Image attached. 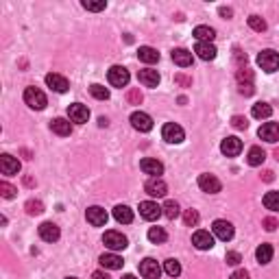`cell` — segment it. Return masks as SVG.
Masks as SVG:
<instances>
[{"mask_svg": "<svg viewBox=\"0 0 279 279\" xmlns=\"http://www.w3.org/2000/svg\"><path fill=\"white\" fill-rule=\"evenodd\" d=\"M231 124H233V129H247V127H249V122H247L245 116H233Z\"/></svg>", "mask_w": 279, "mask_h": 279, "instance_id": "cell-43", "label": "cell"}, {"mask_svg": "<svg viewBox=\"0 0 279 279\" xmlns=\"http://www.w3.org/2000/svg\"><path fill=\"white\" fill-rule=\"evenodd\" d=\"M122 279H137L135 275H122Z\"/></svg>", "mask_w": 279, "mask_h": 279, "instance_id": "cell-49", "label": "cell"}, {"mask_svg": "<svg viewBox=\"0 0 279 279\" xmlns=\"http://www.w3.org/2000/svg\"><path fill=\"white\" fill-rule=\"evenodd\" d=\"M258 65L264 70V72H268V75H273V72L279 70V53H275V50H262V53L258 55Z\"/></svg>", "mask_w": 279, "mask_h": 279, "instance_id": "cell-1", "label": "cell"}, {"mask_svg": "<svg viewBox=\"0 0 279 279\" xmlns=\"http://www.w3.org/2000/svg\"><path fill=\"white\" fill-rule=\"evenodd\" d=\"M129 120H131V127H133L135 131H140V133H149V131L153 129V118L144 112H133Z\"/></svg>", "mask_w": 279, "mask_h": 279, "instance_id": "cell-9", "label": "cell"}, {"mask_svg": "<svg viewBox=\"0 0 279 279\" xmlns=\"http://www.w3.org/2000/svg\"><path fill=\"white\" fill-rule=\"evenodd\" d=\"M0 170H3V175H18L20 172V161H18V157H13V155H5L0 157Z\"/></svg>", "mask_w": 279, "mask_h": 279, "instance_id": "cell-21", "label": "cell"}, {"mask_svg": "<svg viewBox=\"0 0 279 279\" xmlns=\"http://www.w3.org/2000/svg\"><path fill=\"white\" fill-rule=\"evenodd\" d=\"M144 190H146V194H149V196H153V199H159V196L168 194V186H166V181L161 177H151L149 181L144 183Z\"/></svg>", "mask_w": 279, "mask_h": 279, "instance_id": "cell-8", "label": "cell"}, {"mask_svg": "<svg viewBox=\"0 0 279 279\" xmlns=\"http://www.w3.org/2000/svg\"><path fill=\"white\" fill-rule=\"evenodd\" d=\"M264 207L270 212H279V192L277 190H270V192L264 194Z\"/></svg>", "mask_w": 279, "mask_h": 279, "instance_id": "cell-33", "label": "cell"}, {"mask_svg": "<svg viewBox=\"0 0 279 279\" xmlns=\"http://www.w3.org/2000/svg\"><path fill=\"white\" fill-rule=\"evenodd\" d=\"M107 79H109V83H112L114 87H120V90H122V87H127L131 75H129V70L124 68V65H112L109 72H107Z\"/></svg>", "mask_w": 279, "mask_h": 279, "instance_id": "cell-4", "label": "cell"}, {"mask_svg": "<svg viewBox=\"0 0 279 279\" xmlns=\"http://www.w3.org/2000/svg\"><path fill=\"white\" fill-rule=\"evenodd\" d=\"M98 262H100V266L107 268V270H118V268H122V264H124L120 255H116V253H102L98 258Z\"/></svg>", "mask_w": 279, "mask_h": 279, "instance_id": "cell-23", "label": "cell"}, {"mask_svg": "<svg viewBox=\"0 0 279 279\" xmlns=\"http://www.w3.org/2000/svg\"><path fill=\"white\" fill-rule=\"evenodd\" d=\"M129 100H131V102H140V100H142V94H140L137 90L129 92Z\"/></svg>", "mask_w": 279, "mask_h": 279, "instance_id": "cell-46", "label": "cell"}, {"mask_svg": "<svg viewBox=\"0 0 279 279\" xmlns=\"http://www.w3.org/2000/svg\"><path fill=\"white\" fill-rule=\"evenodd\" d=\"M164 273H166L168 277H179V275H181V264H179V260L168 258V260L164 262Z\"/></svg>", "mask_w": 279, "mask_h": 279, "instance_id": "cell-35", "label": "cell"}, {"mask_svg": "<svg viewBox=\"0 0 279 279\" xmlns=\"http://www.w3.org/2000/svg\"><path fill=\"white\" fill-rule=\"evenodd\" d=\"M258 135L264 142H270V144L279 142V122H264L258 131Z\"/></svg>", "mask_w": 279, "mask_h": 279, "instance_id": "cell-16", "label": "cell"}, {"mask_svg": "<svg viewBox=\"0 0 279 279\" xmlns=\"http://www.w3.org/2000/svg\"><path fill=\"white\" fill-rule=\"evenodd\" d=\"M266 159V153L262 151V146H251L247 153V164L249 166H262Z\"/></svg>", "mask_w": 279, "mask_h": 279, "instance_id": "cell-28", "label": "cell"}, {"mask_svg": "<svg viewBox=\"0 0 279 279\" xmlns=\"http://www.w3.org/2000/svg\"><path fill=\"white\" fill-rule=\"evenodd\" d=\"M172 61L179 65V68H190L192 65V53L186 48H175L172 50Z\"/></svg>", "mask_w": 279, "mask_h": 279, "instance_id": "cell-24", "label": "cell"}, {"mask_svg": "<svg viewBox=\"0 0 279 279\" xmlns=\"http://www.w3.org/2000/svg\"><path fill=\"white\" fill-rule=\"evenodd\" d=\"M102 245H105L109 251L116 253V251H124L129 245L127 236H122L120 231H105V236H102Z\"/></svg>", "mask_w": 279, "mask_h": 279, "instance_id": "cell-2", "label": "cell"}, {"mask_svg": "<svg viewBox=\"0 0 279 279\" xmlns=\"http://www.w3.org/2000/svg\"><path fill=\"white\" fill-rule=\"evenodd\" d=\"M137 59L144 63H157L159 61V53L151 46H140L137 48Z\"/></svg>", "mask_w": 279, "mask_h": 279, "instance_id": "cell-29", "label": "cell"}, {"mask_svg": "<svg viewBox=\"0 0 279 279\" xmlns=\"http://www.w3.org/2000/svg\"><path fill=\"white\" fill-rule=\"evenodd\" d=\"M107 7V3H90V0H83V9L87 11H102Z\"/></svg>", "mask_w": 279, "mask_h": 279, "instance_id": "cell-42", "label": "cell"}, {"mask_svg": "<svg viewBox=\"0 0 279 279\" xmlns=\"http://www.w3.org/2000/svg\"><path fill=\"white\" fill-rule=\"evenodd\" d=\"M229 279H249V273H247V270H242V268H238V270H233Z\"/></svg>", "mask_w": 279, "mask_h": 279, "instance_id": "cell-44", "label": "cell"}, {"mask_svg": "<svg viewBox=\"0 0 279 279\" xmlns=\"http://www.w3.org/2000/svg\"><path fill=\"white\" fill-rule=\"evenodd\" d=\"M270 114H273V107L268 105V102H255L253 109H251V116L258 120H266L270 118Z\"/></svg>", "mask_w": 279, "mask_h": 279, "instance_id": "cell-30", "label": "cell"}, {"mask_svg": "<svg viewBox=\"0 0 279 279\" xmlns=\"http://www.w3.org/2000/svg\"><path fill=\"white\" fill-rule=\"evenodd\" d=\"M225 262L229 264V266H238V264L242 262V255H240L238 251H227V255H225Z\"/></svg>", "mask_w": 279, "mask_h": 279, "instance_id": "cell-40", "label": "cell"}, {"mask_svg": "<svg viewBox=\"0 0 279 279\" xmlns=\"http://www.w3.org/2000/svg\"><path fill=\"white\" fill-rule=\"evenodd\" d=\"M137 79H140V83H142L144 87H157V85H159V81H161L159 72H157V70H153V68H144V70H140Z\"/></svg>", "mask_w": 279, "mask_h": 279, "instance_id": "cell-20", "label": "cell"}, {"mask_svg": "<svg viewBox=\"0 0 279 279\" xmlns=\"http://www.w3.org/2000/svg\"><path fill=\"white\" fill-rule=\"evenodd\" d=\"M65 279H77V277H65Z\"/></svg>", "mask_w": 279, "mask_h": 279, "instance_id": "cell-50", "label": "cell"}, {"mask_svg": "<svg viewBox=\"0 0 279 279\" xmlns=\"http://www.w3.org/2000/svg\"><path fill=\"white\" fill-rule=\"evenodd\" d=\"M255 260H258L260 264H268L270 260H273V247H270V245H260L258 249H255Z\"/></svg>", "mask_w": 279, "mask_h": 279, "instance_id": "cell-31", "label": "cell"}, {"mask_svg": "<svg viewBox=\"0 0 279 279\" xmlns=\"http://www.w3.org/2000/svg\"><path fill=\"white\" fill-rule=\"evenodd\" d=\"M68 118H70V122L83 124V122L90 120V109H87L85 105H81V102H72V105L68 107Z\"/></svg>", "mask_w": 279, "mask_h": 279, "instance_id": "cell-13", "label": "cell"}, {"mask_svg": "<svg viewBox=\"0 0 279 279\" xmlns=\"http://www.w3.org/2000/svg\"><path fill=\"white\" fill-rule=\"evenodd\" d=\"M114 218L118 220V223H122V225H129V223H133V210L127 207V205H116V207H114Z\"/></svg>", "mask_w": 279, "mask_h": 279, "instance_id": "cell-27", "label": "cell"}, {"mask_svg": "<svg viewBox=\"0 0 279 279\" xmlns=\"http://www.w3.org/2000/svg\"><path fill=\"white\" fill-rule=\"evenodd\" d=\"M146 236H149V240L153 242V245H161V242L168 240V233H166L164 227H151Z\"/></svg>", "mask_w": 279, "mask_h": 279, "instance_id": "cell-32", "label": "cell"}, {"mask_svg": "<svg viewBox=\"0 0 279 279\" xmlns=\"http://www.w3.org/2000/svg\"><path fill=\"white\" fill-rule=\"evenodd\" d=\"M16 192H18V188H13L11 183H7V181L0 183V194H3V199H13Z\"/></svg>", "mask_w": 279, "mask_h": 279, "instance_id": "cell-39", "label": "cell"}, {"mask_svg": "<svg viewBox=\"0 0 279 279\" xmlns=\"http://www.w3.org/2000/svg\"><path fill=\"white\" fill-rule=\"evenodd\" d=\"M199 188L207 194H216V192L223 190V183H220V179L216 177V175L203 172V175H199Z\"/></svg>", "mask_w": 279, "mask_h": 279, "instance_id": "cell-7", "label": "cell"}, {"mask_svg": "<svg viewBox=\"0 0 279 279\" xmlns=\"http://www.w3.org/2000/svg\"><path fill=\"white\" fill-rule=\"evenodd\" d=\"M140 275L144 279H159L161 277V266L157 264V260L153 258H144L140 262Z\"/></svg>", "mask_w": 279, "mask_h": 279, "instance_id": "cell-10", "label": "cell"}, {"mask_svg": "<svg viewBox=\"0 0 279 279\" xmlns=\"http://www.w3.org/2000/svg\"><path fill=\"white\" fill-rule=\"evenodd\" d=\"M140 168H142L144 175H151V177H159L164 175V164L159 159H153V157H144L140 161Z\"/></svg>", "mask_w": 279, "mask_h": 279, "instance_id": "cell-17", "label": "cell"}, {"mask_svg": "<svg viewBox=\"0 0 279 279\" xmlns=\"http://www.w3.org/2000/svg\"><path fill=\"white\" fill-rule=\"evenodd\" d=\"M212 233H214V238H218V240L229 242L233 238V225L229 220L218 218V220H214V225H212Z\"/></svg>", "mask_w": 279, "mask_h": 279, "instance_id": "cell-6", "label": "cell"}, {"mask_svg": "<svg viewBox=\"0 0 279 279\" xmlns=\"http://www.w3.org/2000/svg\"><path fill=\"white\" fill-rule=\"evenodd\" d=\"M192 245L199 249V251H210L214 247V233L205 231V229H199L192 233Z\"/></svg>", "mask_w": 279, "mask_h": 279, "instance_id": "cell-11", "label": "cell"}, {"mask_svg": "<svg viewBox=\"0 0 279 279\" xmlns=\"http://www.w3.org/2000/svg\"><path fill=\"white\" fill-rule=\"evenodd\" d=\"M50 129H53V133L57 135H70L72 133V124H70V118H55L53 122H50Z\"/></svg>", "mask_w": 279, "mask_h": 279, "instance_id": "cell-25", "label": "cell"}, {"mask_svg": "<svg viewBox=\"0 0 279 279\" xmlns=\"http://www.w3.org/2000/svg\"><path fill=\"white\" fill-rule=\"evenodd\" d=\"M85 218H87V223H90L92 227H105L107 225V212L98 207V205H92V207H87L85 212Z\"/></svg>", "mask_w": 279, "mask_h": 279, "instance_id": "cell-12", "label": "cell"}, {"mask_svg": "<svg viewBox=\"0 0 279 279\" xmlns=\"http://www.w3.org/2000/svg\"><path fill=\"white\" fill-rule=\"evenodd\" d=\"M46 85L50 87V90L59 92V94L68 92V87H70L68 79H65V77H61V75H57V72H50V75H46Z\"/></svg>", "mask_w": 279, "mask_h": 279, "instance_id": "cell-18", "label": "cell"}, {"mask_svg": "<svg viewBox=\"0 0 279 279\" xmlns=\"http://www.w3.org/2000/svg\"><path fill=\"white\" fill-rule=\"evenodd\" d=\"M194 53L201 57L203 61H212V59H216V46L214 44H205V42H196V46H194Z\"/></svg>", "mask_w": 279, "mask_h": 279, "instance_id": "cell-22", "label": "cell"}, {"mask_svg": "<svg viewBox=\"0 0 279 279\" xmlns=\"http://www.w3.org/2000/svg\"><path fill=\"white\" fill-rule=\"evenodd\" d=\"M38 231H40V238L44 242H57V240H59V236H61L59 227H57L55 223H42Z\"/></svg>", "mask_w": 279, "mask_h": 279, "instance_id": "cell-19", "label": "cell"}, {"mask_svg": "<svg viewBox=\"0 0 279 279\" xmlns=\"http://www.w3.org/2000/svg\"><path fill=\"white\" fill-rule=\"evenodd\" d=\"M199 220H201L199 212H196V210H186V214H183V223H186V227H196V225H199Z\"/></svg>", "mask_w": 279, "mask_h": 279, "instance_id": "cell-37", "label": "cell"}, {"mask_svg": "<svg viewBox=\"0 0 279 279\" xmlns=\"http://www.w3.org/2000/svg\"><path fill=\"white\" fill-rule=\"evenodd\" d=\"M90 94L96 100H107L109 98V90H107V87H102V85H98V83L90 85Z\"/></svg>", "mask_w": 279, "mask_h": 279, "instance_id": "cell-36", "label": "cell"}, {"mask_svg": "<svg viewBox=\"0 0 279 279\" xmlns=\"http://www.w3.org/2000/svg\"><path fill=\"white\" fill-rule=\"evenodd\" d=\"M26 212H28L31 216L42 214V212H44V205H42L40 201H28V203H26Z\"/></svg>", "mask_w": 279, "mask_h": 279, "instance_id": "cell-41", "label": "cell"}, {"mask_svg": "<svg viewBox=\"0 0 279 279\" xmlns=\"http://www.w3.org/2000/svg\"><path fill=\"white\" fill-rule=\"evenodd\" d=\"M161 210H164V216H166L168 220L179 218V214H181V207H179V203H177V201H166Z\"/></svg>", "mask_w": 279, "mask_h": 279, "instance_id": "cell-34", "label": "cell"}, {"mask_svg": "<svg viewBox=\"0 0 279 279\" xmlns=\"http://www.w3.org/2000/svg\"><path fill=\"white\" fill-rule=\"evenodd\" d=\"M161 137H164L168 144H181L183 140H186V131H183L177 122H166L164 129H161Z\"/></svg>", "mask_w": 279, "mask_h": 279, "instance_id": "cell-3", "label": "cell"}, {"mask_svg": "<svg viewBox=\"0 0 279 279\" xmlns=\"http://www.w3.org/2000/svg\"><path fill=\"white\" fill-rule=\"evenodd\" d=\"M264 227H266L268 231H275L277 229V220L275 218H266V220H264Z\"/></svg>", "mask_w": 279, "mask_h": 279, "instance_id": "cell-45", "label": "cell"}, {"mask_svg": "<svg viewBox=\"0 0 279 279\" xmlns=\"http://www.w3.org/2000/svg\"><path fill=\"white\" fill-rule=\"evenodd\" d=\"M194 38H196V42H205V44H212L214 42V38H216V31L212 26H205V24H201V26H196L194 28Z\"/></svg>", "mask_w": 279, "mask_h": 279, "instance_id": "cell-26", "label": "cell"}, {"mask_svg": "<svg viewBox=\"0 0 279 279\" xmlns=\"http://www.w3.org/2000/svg\"><path fill=\"white\" fill-rule=\"evenodd\" d=\"M24 102L31 109H38L40 112V109L46 107L48 100H46V94H44L42 90H38V87H26L24 90Z\"/></svg>", "mask_w": 279, "mask_h": 279, "instance_id": "cell-5", "label": "cell"}, {"mask_svg": "<svg viewBox=\"0 0 279 279\" xmlns=\"http://www.w3.org/2000/svg\"><path fill=\"white\" fill-rule=\"evenodd\" d=\"M249 26L253 28V31H258V33H262V31H266V22H264L260 16H249Z\"/></svg>", "mask_w": 279, "mask_h": 279, "instance_id": "cell-38", "label": "cell"}, {"mask_svg": "<svg viewBox=\"0 0 279 279\" xmlns=\"http://www.w3.org/2000/svg\"><path fill=\"white\" fill-rule=\"evenodd\" d=\"M220 16H225V18H229V16H231V9H225V7H223V9H220Z\"/></svg>", "mask_w": 279, "mask_h": 279, "instance_id": "cell-48", "label": "cell"}, {"mask_svg": "<svg viewBox=\"0 0 279 279\" xmlns=\"http://www.w3.org/2000/svg\"><path fill=\"white\" fill-rule=\"evenodd\" d=\"M92 279H112V277H109L105 270H94V273H92Z\"/></svg>", "mask_w": 279, "mask_h": 279, "instance_id": "cell-47", "label": "cell"}, {"mask_svg": "<svg viewBox=\"0 0 279 279\" xmlns=\"http://www.w3.org/2000/svg\"><path fill=\"white\" fill-rule=\"evenodd\" d=\"M137 210H140V216L144 220H157L161 214H164V210H161L155 201H142Z\"/></svg>", "mask_w": 279, "mask_h": 279, "instance_id": "cell-15", "label": "cell"}, {"mask_svg": "<svg viewBox=\"0 0 279 279\" xmlns=\"http://www.w3.org/2000/svg\"><path fill=\"white\" fill-rule=\"evenodd\" d=\"M220 151H223V155H227V157H236V155H240V151H242V140L236 137V135L225 137L223 142H220Z\"/></svg>", "mask_w": 279, "mask_h": 279, "instance_id": "cell-14", "label": "cell"}]
</instances>
